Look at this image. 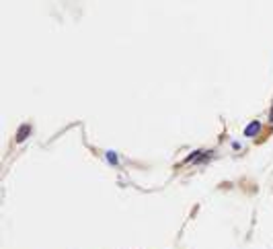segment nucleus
Here are the masks:
<instances>
[{
  "instance_id": "5",
  "label": "nucleus",
  "mask_w": 273,
  "mask_h": 249,
  "mask_svg": "<svg viewBox=\"0 0 273 249\" xmlns=\"http://www.w3.org/2000/svg\"><path fill=\"white\" fill-rule=\"evenodd\" d=\"M269 122L273 124V109H271V113H269Z\"/></svg>"
},
{
  "instance_id": "4",
  "label": "nucleus",
  "mask_w": 273,
  "mask_h": 249,
  "mask_svg": "<svg viewBox=\"0 0 273 249\" xmlns=\"http://www.w3.org/2000/svg\"><path fill=\"white\" fill-rule=\"evenodd\" d=\"M107 159H109V163H111V165H119V159H117V155H115V153H107Z\"/></svg>"
},
{
  "instance_id": "2",
  "label": "nucleus",
  "mask_w": 273,
  "mask_h": 249,
  "mask_svg": "<svg viewBox=\"0 0 273 249\" xmlns=\"http://www.w3.org/2000/svg\"><path fill=\"white\" fill-rule=\"evenodd\" d=\"M31 134V126L29 124H23L19 128V132H16V142H25V138Z\"/></svg>"
},
{
  "instance_id": "3",
  "label": "nucleus",
  "mask_w": 273,
  "mask_h": 249,
  "mask_svg": "<svg viewBox=\"0 0 273 249\" xmlns=\"http://www.w3.org/2000/svg\"><path fill=\"white\" fill-rule=\"evenodd\" d=\"M208 157H212V153H193L189 159H187V163H189V165H193V163H201V161H206Z\"/></svg>"
},
{
  "instance_id": "1",
  "label": "nucleus",
  "mask_w": 273,
  "mask_h": 249,
  "mask_svg": "<svg viewBox=\"0 0 273 249\" xmlns=\"http://www.w3.org/2000/svg\"><path fill=\"white\" fill-rule=\"evenodd\" d=\"M259 132H261V122H257V120H255V122H251V124L245 128V136L253 138V136H257Z\"/></svg>"
}]
</instances>
